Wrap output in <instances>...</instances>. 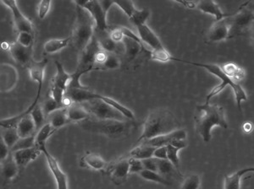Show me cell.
Instances as JSON below:
<instances>
[{
	"mask_svg": "<svg viewBox=\"0 0 254 189\" xmlns=\"http://www.w3.org/2000/svg\"><path fill=\"white\" fill-rule=\"evenodd\" d=\"M194 120L196 132L206 143L211 141V131L214 127L219 126L225 129L228 128L224 107L217 104L211 105L209 102H205L196 106Z\"/></svg>",
	"mask_w": 254,
	"mask_h": 189,
	"instance_id": "1",
	"label": "cell"
},
{
	"mask_svg": "<svg viewBox=\"0 0 254 189\" xmlns=\"http://www.w3.org/2000/svg\"><path fill=\"white\" fill-rule=\"evenodd\" d=\"M179 129L180 123L171 111L165 108L155 109L146 118L142 135L138 138L137 142L142 143L153 138L168 135Z\"/></svg>",
	"mask_w": 254,
	"mask_h": 189,
	"instance_id": "2",
	"label": "cell"
},
{
	"mask_svg": "<svg viewBox=\"0 0 254 189\" xmlns=\"http://www.w3.org/2000/svg\"><path fill=\"white\" fill-rule=\"evenodd\" d=\"M173 61H178L182 63H189L194 66L200 67L202 69L208 70L212 75H215L217 78L221 80V83L219 86H215L212 89L209 93L207 94L206 97V102H209L211 98L214 97L216 94H220L223 90L225 89L226 86H231V89L233 91L235 94V97L237 100V106L241 110V103L243 100H248V94H246L245 91L243 89L242 86L240 84L235 82L230 76H229L226 72L223 69L222 65L219 64H210V63H195V62H190V61H185L174 57L172 58Z\"/></svg>",
	"mask_w": 254,
	"mask_h": 189,
	"instance_id": "3",
	"label": "cell"
},
{
	"mask_svg": "<svg viewBox=\"0 0 254 189\" xmlns=\"http://www.w3.org/2000/svg\"><path fill=\"white\" fill-rule=\"evenodd\" d=\"M134 123L135 121L98 120L90 118L79 123V125L87 132L118 140L130 134L135 127Z\"/></svg>",
	"mask_w": 254,
	"mask_h": 189,
	"instance_id": "4",
	"label": "cell"
},
{
	"mask_svg": "<svg viewBox=\"0 0 254 189\" xmlns=\"http://www.w3.org/2000/svg\"><path fill=\"white\" fill-rule=\"evenodd\" d=\"M95 34V25L89 13L76 5V18L70 37L75 50L81 53L92 42Z\"/></svg>",
	"mask_w": 254,
	"mask_h": 189,
	"instance_id": "5",
	"label": "cell"
},
{
	"mask_svg": "<svg viewBox=\"0 0 254 189\" xmlns=\"http://www.w3.org/2000/svg\"><path fill=\"white\" fill-rule=\"evenodd\" d=\"M101 95L97 99L81 103L89 113L91 118L98 120H129L120 111L102 100Z\"/></svg>",
	"mask_w": 254,
	"mask_h": 189,
	"instance_id": "6",
	"label": "cell"
},
{
	"mask_svg": "<svg viewBox=\"0 0 254 189\" xmlns=\"http://www.w3.org/2000/svg\"><path fill=\"white\" fill-rule=\"evenodd\" d=\"M230 27V38L249 33L253 24L254 23V12L242 5L236 14H231L227 18Z\"/></svg>",
	"mask_w": 254,
	"mask_h": 189,
	"instance_id": "7",
	"label": "cell"
},
{
	"mask_svg": "<svg viewBox=\"0 0 254 189\" xmlns=\"http://www.w3.org/2000/svg\"><path fill=\"white\" fill-rule=\"evenodd\" d=\"M55 66L57 72L51 81L49 96L55 99L59 103L64 105V94L71 80V75H69L64 70L63 65L58 61H55Z\"/></svg>",
	"mask_w": 254,
	"mask_h": 189,
	"instance_id": "8",
	"label": "cell"
},
{
	"mask_svg": "<svg viewBox=\"0 0 254 189\" xmlns=\"http://www.w3.org/2000/svg\"><path fill=\"white\" fill-rule=\"evenodd\" d=\"M76 5L86 9L93 18L96 32H106L109 30L107 24V14L104 11L99 1H75Z\"/></svg>",
	"mask_w": 254,
	"mask_h": 189,
	"instance_id": "9",
	"label": "cell"
},
{
	"mask_svg": "<svg viewBox=\"0 0 254 189\" xmlns=\"http://www.w3.org/2000/svg\"><path fill=\"white\" fill-rule=\"evenodd\" d=\"M3 4L9 7L13 14V20L15 24V28L18 33L20 32H28L34 34V26L32 20L28 19L20 11L17 3L13 0H3L2 1Z\"/></svg>",
	"mask_w": 254,
	"mask_h": 189,
	"instance_id": "10",
	"label": "cell"
},
{
	"mask_svg": "<svg viewBox=\"0 0 254 189\" xmlns=\"http://www.w3.org/2000/svg\"><path fill=\"white\" fill-rule=\"evenodd\" d=\"M108 174L116 185L124 184L130 175V156L122 158L109 166Z\"/></svg>",
	"mask_w": 254,
	"mask_h": 189,
	"instance_id": "11",
	"label": "cell"
},
{
	"mask_svg": "<svg viewBox=\"0 0 254 189\" xmlns=\"http://www.w3.org/2000/svg\"><path fill=\"white\" fill-rule=\"evenodd\" d=\"M40 149L45 155L47 164L49 166L50 172H52L53 176H54L57 189H69L66 174L61 169V166L57 160L48 151L46 145L41 147Z\"/></svg>",
	"mask_w": 254,
	"mask_h": 189,
	"instance_id": "12",
	"label": "cell"
},
{
	"mask_svg": "<svg viewBox=\"0 0 254 189\" xmlns=\"http://www.w3.org/2000/svg\"><path fill=\"white\" fill-rule=\"evenodd\" d=\"M9 50L13 59L21 66L29 67L30 64L34 61L32 57L33 47H26L15 42L9 45Z\"/></svg>",
	"mask_w": 254,
	"mask_h": 189,
	"instance_id": "13",
	"label": "cell"
},
{
	"mask_svg": "<svg viewBox=\"0 0 254 189\" xmlns=\"http://www.w3.org/2000/svg\"><path fill=\"white\" fill-rule=\"evenodd\" d=\"M186 139H187V132L184 129H179L168 134V135H161V136H158V137L143 141L141 143L147 144V145L154 147V148H158V147L167 146L168 144H170L172 141H183Z\"/></svg>",
	"mask_w": 254,
	"mask_h": 189,
	"instance_id": "14",
	"label": "cell"
},
{
	"mask_svg": "<svg viewBox=\"0 0 254 189\" xmlns=\"http://www.w3.org/2000/svg\"><path fill=\"white\" fill-rule=\"evenodd\" d=\"M230 38V27L227 18L215 21L207 33V39L211 43H219Z\"/></svg>",
	"mask_w": 254,
	"mask_h": 189,
	"instance_id": "15",
	"label": "cell"
},
{
	"mask_svg": "<svg viewBox=\"0 0 254 189\" xmlns=\"http://www.w3.org/2000/svg\"><path fill=\"white\" fill-rule=\"evenodd\" d=\"M136 29H137V35L142 41L143 46L146 45L148 48H150V51L165 47L159 40V38H158V36L154 33L149 26H147V24L137 26Z\"/></svg>",
	"mask_w": 254,
	"mask_h": 189,
	"instance_id": "16",
	"label": "cell"
},
{
	"mask_svg": "<svg viewBox=\"0 0 254 189\" xmlns=\"http://www.w3.org/2000/svg\"><path fill=\"white\" fill-rule=\"evenodd\" d=\"M11 153L20 171H23L29 163L35 161L41 155L42 150L38 147L35 146L30 149H20Z\"/></svg>",
	"mask_w": 254,
	"mask_h": 189,
	"instance_id": "17",
	"label": "cell"
},
{
	"mask_svg": "<svg viewBox=\"0 0 254 189\" xmlns=\"http://www.w3.org/2000/svg\"><path fill=\"white\" fill-rule=\"evenodd\" d=\"M20 172L12 153H10V155L4 161H1V178L3 184L10 183L17 177Z\"/></svg>",
	"mask_w": 254,
	"mask_h": 189,
	"instance_id": "18",
	"label": "cell"
},
{
	"mask_svg": "<svg viewBox=\"0 0 254 189\" xmlns=\"http://www.w3.org/2000/svg\"><path fill=\"white\" fill-rule=\"evenodd\" d=\"M47 64H48V59L44 58L38 62V61H33L28 67L31 79L38 84V93L37 94H41L43 85H44V71L46 69Z\"/></svg>",
	"mask_w": 254,
	"mask_h": 189,
	"instance_id": "19",
	"label": "cell"
},
{
	"mask_svg": "<svg viewBox=\"0 0 254 189\" xmlns=\"http://www.w3.org/2000/svg\"><path fill=\"white\" fill-rule=\"evenodd\" d=\"M80 165L82 167L94 171H105L109 167L104 158L95 153H87L84 155L80 160Z\"/></svg>",
	"mask_w": 254,
	"mask_h": 189,
	"instance_id": "20",
	"label": "cell"
},
{
	"mask_svg": "<svg viewBox=\"0 0 254 189\" xmlns=\"http://www.w3.org/2000/svg\"><path fill=\"white\" fill-rule=\"evenodd\" d=\"M96 40L99 44V47L102 50L108 53H114L117 54L120 51V46L122 43H116L111 39L110 36V32H96L94 34Z\"/></svg>",
	"mask_w": 254,
	"mask_h": 189,
	"instance_id": "21",
	"label": "cell"
},
{
	"mask_svg": "<svg viewBox=\"0 0 254 189\" xmlns=\"http://www.w3.org/2000/svg\"><path fill=\"white\" fill-rule=\"evenodd\" d=\"M196 9L205 14L213 15L215 18V21L224 20L225 18L230 17L231 15V14H225L220 9L219 4L214 1L204 0V1L196 2Z\"/></svg>",
	"mask_w": 254,
	"mask_h": 189,
	"instance_id": "22",
	"label": "cell"
},
{
	"mask_svg": "<svg viewBox=\"0 0 254 189\" xmlns=\"http://www.w3.org/2000/svg\"><path fill=\"white\" fill-rule=\"evenodd\" d=\"M122 45L124 47L123 54L128 62L135 60L136 57L141 53L142 47H144L142 43L127 37H125L122 41Z\"/></svg>",
	"mask_w": 254,
	"mask_h": 189,
	"instance_id": "23",
	"label": "cell"
},
{
	"mask_svg": "<svg viewBox=\"0 0 254 189\" xmlns=\"http://www.w3.org/2000/svg\"><path fill=\"white\" fill-rule=\"evenodd\" d=\"M67 117L69 123H81L91 118L87 110L81 103H72L66 107Z\"/></svg>",
	"mask_w": 254,
	"mask_h": 189,
	"instance_id": "24",
	"label": "cell"
},
{
	"mask_svg": "<svg viewBox=\"0 0 254 189\" xmlns=\"http://www.w3.org/2000/svg\"><path fill=\"white\" fill-rule=\"evenodd\" d=\"M16 129L20 138L30 137L32 135H36L37 133L36 125L31 115L22 118L20 123H18Z\"/></svg>",
	"mask_w": 254,
	"mask_h": 189,
	"instance_id": "25",
	"label": "cell"
},
{
	"mask_svg": "<svg viewBox=\"0 0 254 189\" xmlns=\"http://www.w3.org/2000/svg\"><path fill=\"white\" fill-rule=\"evenodd\" d=\"M47 120H48L47 123H49L55 130H58L64 125H66L69 123V119L67 117L66 107L52 112L47 118Z\"/></svg>",
	"mask_w": 254,
	"mask_h": 189,
	"instance_id": "26",
	"label": "cell"
},
{
	"mask_svg": "<svg viewBox=\"0 0 254 189\" xmlns=\"http://www.w3.org/2000/svg\"><path fill=\"white\" fill-rule=\"evenodd\" d=\"M69 42H71L70 38H67L65 39H50L44 43V52L49 54H53L56 52H60L62 49L66 47Z\"/></svg>",
	"mask_w": 254,
	"mask_h": 189,
	"instance_id": "27",
	"label": "cell"
},
{
	"mask_svg": "<svg viewBox=\"0 0 254 189\" xmlns=\"http://www.w3.org/2000/svg\"><path fill=\"white\" fill-rule=\"evenodd\" d=\"M157 164H158V172L164 178L176 177V176H180L181 178H182V173L177 171L171 161H168V160L157 159Z\"/></svg>",
	"mask_w": 254,
	"mask_h": 189,
	"instance_id": "28",
	"label": "cell"
},
{
	"mask_svg": "<svg viewBox=\"0 0 254 189\" xmlns=\"http://www.w3.org/2000/svg\"><path fill=\"white\" fill-rule=\"evenodd\" d=\"M56 130L54 129L49 123H45L43 128H41L38 132L36 133L35 135V141H36V146L40 149L41 147L46 145V142L51 135L55 132Z\"/></svg>",
	"mask_w": 254,
	"mask_h": 189,
	"instance_id": "29",
	"label": "cell"
},
{
	"mask_svg": "<svg viewBox=\"0 0 254 189\" xmlns=\"http://www.w3.org/2000/svg\"><path fill=\"white\" fill-rule=\"evenodd\" d=\"M247 168L241 169L231 175L225 176L224 181V189H241V179L243 176L247 174Z\"/></svg>",
	"mask_w": 254,
	"mask_h": 189,
	"instance_id": "30",
	"label": "cell"
},
{
	"mask_svg": "<svg viewBox=\"0 0 254 189\" xmlns=\"http://www.w3.org/2000/svg\"><path fill=\"white\" fill-rule=\"evenodd\" d=\"M155 150L154 147L149 146L147 144L141 143L140 145L134 148V149L130 152L129 156L138 160H146L148 158L153 157V152Z\"/></svg>",
	"mask_w": 254,
	"mask_h": 189,
	"instance_id": "31",
	"label": "cell"
},
{
	"mask_svg": "<svg viewBox=\"0 0 254 189\" xmlns=\"http://www.w3.org/2000/svg\"><path fill=\"white\" fill-rule=\"evenodd\" d=\"M222 67L226 74L237 83L240 84V81H243L245 78L244 69L237 66L235 63H225L223 64Z\"/></svg>",
	"mask_w": 254,
	"mask_h": 189,
	"instance_id": "32",
	"label": "cell"
},
{
	"mask_svg": "<svg viewBox=\"0 0 254 189\" xmlns=\"http://www.w3.org/2000/svg\"><path fill=\"white\" fill-rule=\"evenodd\" d=\"M1 139L4 141V143L11 150L13 146L20 140V136L18 135L16 128H9V129L1 128Z\"/></svg>",
	"mask_w": 254,
	"mask_h": 189,
	"instance_id": "33",
	"label": "cell"
},
{
	"mask_svg": "<svg viewBox=\"0 0 254 189\" xmlns=\"http://www.w3.org/2000/svg\"><path fill=\"white\" fill-rule=\"evenodd\" d=\"M139 176L146 181H150V182L162 184V185H165V186H171V182L166 179V178H164L163 176L160 175L159 172L148 171V170H143L139 174Z\"/></svg>",
	"mask_w": 254,
	"mask_h": 189,
	"instance_id": "34",
	"label": "cell"
},
{
	"mask_svg": "<svg viewBox=\"0 0 254 189\" xmlns=\"http://www.w3.org/2000/svg\"><path fill=\"white\" fill-rule=\"evenodd\" d=\"M31 116H32V119L34 121L35 125H36V129H37V132L38 130L43 128L45 125L44 122L47 120L46 116L44 114L42 106L38 104L37 106H35L32 112H31Z\"/></svg>",
	"mask_w": 254,
	"mask_h": 189,
	"instance_id": "35",
	"label": "cell"
},
{
	"mask_svg": "<svg viewBox=\"0 0 254 189\" xmlns=\"http://www.w3.org/2000/svg\"><path fill=\"white\" fill-rule=\"evenodd\" d=\"M150 16V11L147 9H136L132 16L129 19L134 26H142L146 24L147 19Z\"/></svg>",
	"mask_w": 254,
	"mask_h": 189,
	"instance_id": "36",
	"label": "cell"
},
{
	"mask_svg": "<svg viewBox=\"0 0 254 189\" xmlns=\"http://www.w3.org/2000/svg\"><path fill=\"white\" fill-rule=\"evenodd\" d=\"M65 107L66 106H64V105H62V104L59 103L55 99H53L51 96H49V97L47 98L46 100H44L43 105H42V108H43V111H44L46 118H48L52 112H55L57 110H60V109L65 108Z\"/></svg>",
	"mask_w": 254,
	"mask_h": 189,
	"instance_id": "37",
	"label": "cell"
},
{
	"mask_svg": "<svg viewBox=\"0 0 254 189\" xmlns=\"http://www.w3.org/2000/svg\"><path fill=\"white\" fill-rule=\"evenodd\" d=\"M35 135H32L30 137L20 138L11 149V152L17 151L20 149H30L36 146V141H35Z\"/></svg>",
	"mask_w": 254,
	"mask_h": 189,
	"instance_id": "38",
	"label": "cell"
},
{
	"mask_svg": "<svg viewBox=\"0 0 254 189\" xmlns=\"http://www.w3.org/2000/svg\"><path fill=\"white\" fill-rule=\"evenodd\" d=\"M149 56H150L151 59H153V60L164 62V63L172 60V58H173L171 53L165 47L156 49V50H152V51H150Z\"/></svg>",
	"mask_w": 254,
	"mask_h": 189,
	"instance_id": "39",
	"label": "cell"
},
{
	"mask_svg": "<svg viewBox=\"0 0 254 189\" xmlns=\"http://www.w3.org/2000/svg\"><path fill=\"white\" fill-rule=\"evenodd\" d=\"M167 160L171 161V163L173 164L174 166L176 167L178 172H181L180 171V158L178 156V152L181 150L179 148L171 145V144H168L167 146Z\"/></svg>",
	"mask_w": 254,
	"mask_h": 189,
	"instance_id": "40",
	"label": "cell"
},
{
	"mask_svg": "<svg viewBox=\"0 0 254 189\" xmlns=\"http://www.w3.org/2000/svg\"><path fill=\"white\" fill-rule=\"evenodd\" d=\"M121 66V60L118 55L114 53H109L107 59L102 65L100 70H110V69H118Z\"/></svg>",
	"mask_w": 254,
	"mask_h": 189,
	"instance_id": "41",
	"label": "cell"
},
{
	"mask_svg": "<svg viewBox=\"0 0 254 189\" xmlns=\"http://www.w3.org/2000/svg\"><path fill=\"white\" fill-rule=\"evenodd\" d=\"M201 185V179L199 176L196 174H191L186 178L182 183L181 189H198Z\"/></svg>",
	"mask_w": 254,
	"mask_h": 189,
	"instance_id": "42",
	"label": "cell"
},
{
	"mask_svg": "<svg viewBox=\"0 0 254 189\" xmlns=\"http://www.w3.org/2000/svg\"><path fill=\"white\" fill-rule=\"evenodd\" d=\"M115 4L118 6L125 14L130 19L135 13L136 9L134 3L131 1H115Z\"/></svg>",
	"mask_w": 254,
	"mask_h": 189,
	"instance_id": "43",
	"label": "cell"
},
{
	"mask_svg": "<svg viewBox=\"0 0 254 189\" xmlns=\"http://www.w3.org/2000/svg\"><path fill=\"white\" fill-rule=\"evenodd\" d=\"M16 43H19L21 46L26 47H33L34 34L28 33V32H20V33H18Z\"/></svg>",
	"mask_w": 254,
	"mask_h": 189,
	"instance_id": "44",
	"label": "cell"
},
{
	"mask_svg": "<svg viewBox=\"0 0 254 189\" xmlns=\"http://www.w3.org/2000/svg\"><path fill=\"white\" fill-rule=\"evenodd\" d=\"M52 2L49 0H42L38 5V15L41 20H44L49 14V10L51 9Z\"/></svg>",
	"mask_w": 254,
	"mask_h": 189,
	"instance_id": "45",
	"label": "cell"
},
{
	"mask_svg": "<svg viewBox=\"0 0 254 189\" xmlns=\"http://www.w3.org/2000/svg\"><path fill=\"white\" fill-rule=\"evenodd\" d=\"M143 170H144V166L141 160L130 157V174H134V173L140 174Z\"/></svg>",
	"mask_w": 254,
	"mask_h": 189,
	"instance_id": "46",
	"label": "cell"
},
{
	"mask_svg": "<svg viewBox=\"0 0 254 189\" xmlns=\"http://www.w3.org/2000/svg\"><path fill=\"white\" fill-rule=\"evenodd\" d=\"M110 36L111 39L116 43H122V41L125 38L124 33L122 32L121 27L111 30L110 32Z\"/></svg>",
	"mask_w": 254,
	"mask_h": 189,
	"instance_id": "47",
	"label": "cell"
},
{
	"mask_svg": "<svg viewBox=\"0 0 254 189\" xmlns=\"http://www.w3.org/2000/svg\"><path fill=\"white\" fill-rule=\"evenodd\" d=\"M142 161L143 166H144V170L158 172V164H157L156 158H148L146 160H142Z\"/></svg>",
	"mask_w": 254,
	"mask_h": 189,
	"instance_id": "48",
	"label": "cell"
},
{
	"mask_svg": "<svg viewBox=\"0 0 254 189\" xmlns=\"http://www.w3.org/2000/svg\"><path fill=\"white\" fill-rule=\"evenodd\" d=\"M11 153V150L8 145L4 143V141L1 139L0 141V161H3L8 158Z\"/></svg>",
	"mask_w": 254,
	"mask_h": 189,
	"instance_id": "49",
	"label": "cell"
},
{
	"mask_svg": "<svg viewBox=\"0 0 254 189\" xmlns=\"http://www.w3.org/2000/svg\"><path fill=\"white\" fill-rule=\"evenodd\" d=\"M153 157L159 160H167V147L155 148V150L153 152Z\"/></svg>",
	"mask_w": 254,
	"mask_h": 189,
	"instance_id": "50",
	"label": "cell"
},
{
	"mask_svg": "<svg viewBox=\"0 0 254 189\" xmlns=\"http://www.w3.org/2000/svg\"><path fill=\"white\" fill-rule=\"evenodd\" d=\"M99 3L101 4L102 8L104 9V11L108 14V12L110 10V7L115 4V1H108V0H104V1H99Z\"/></svg>",
	"mask_w": 254,
	"mask_h": 189,
	"instance_id": "51",
	"label": "cell"
},
{
	"mask_svg": "<svg viewBox=\"0 0 254 189\" xmlns=\"http://www.w3.org/2000/svg\"><path fill=\"white\" fill-rule=\"evenodd\" d=\"M170 144L176 147V148H179V149H184V148H186L187 145H188V143H187L186 140H183V141H172Z\"/></svg>",
	"mask_w": 254,
	"mask_h": 189,
	"instance_id": "52",
	"label": "cell"
},
{
	"mask_svg": "<svg viewBox=\"0 0 254 189\" xmlns=\"http://www.w3.org/2000/svg\"><path fill=\"white\" fill-rule=\"evenodd\" d=\"M243 5L246 6L247 8H249V9H251V10H253V11L254 12V1H251V2L245 3Z\"/></svg>",
	"mask_w": 254,
	"mask_h": 189,
	"instance_id": "53",
	"label": "cell"
},
{
	"mask_svg": "<svg viewBox=\"0 0 254 189\" xmlns=\"http://www.w3.org/2000/svg\"><path fill=\"white\" fill-rule=\"evenodd\" d=\"M249 33L254 40V23L253 24V26H252L251 29H250V31H249Z\"/></svg>",
	"mask_w": 254,
	"mask_h": 189,
	"instance_id": "54",
	"label": "cell"
},
{
	"mask_svg": "<svg viewBox=\"0 0 254 189\" xmlns=\"http://www.w3.org/2000/svg\"><path fill=\"white\" fill-rule=\"evenodd\" d=\"M247 172H248V173H249V172H254V167L247 168Z\"/></svg>",
	"mask_w": 254,
	"mask_h": 189,
	"instance_id": "55",
	"label": "cell"
}]
</instances>
